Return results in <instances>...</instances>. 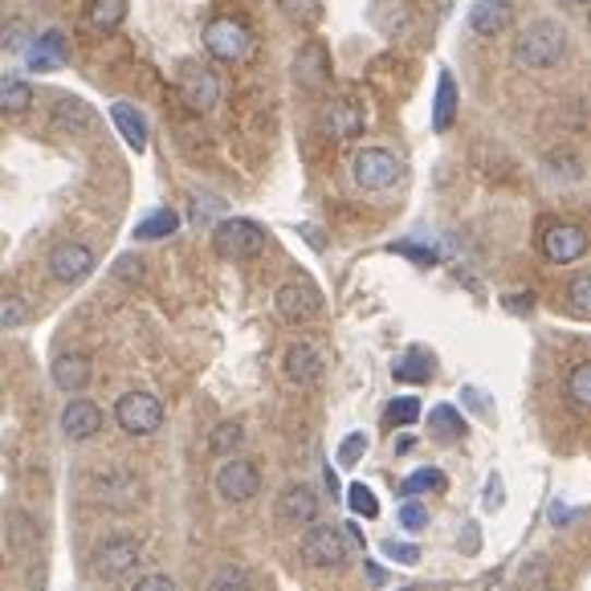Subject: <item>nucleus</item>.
<instances>
[{
    "mask_svg": "<svg viewBox=\"0 0 591 591\" xmlns=\"http://www.w3.org/2000/svg\"><path fill=\"white\" fill-rule=\"evenodd\" d=\"M278 4L294 16L298 25H314V21L323 16V4H318V0H278Z\"/></svg>",
    "mask_w": 591,
    "mask_h": 591,
    "instance_id": "nucleus-38",
    "label": "nucleus"
},
{
    "mask_svg": "<svg viewBox=\"0 0 591 591\" xmlns=\"http://www.w3.org/2000/svg\"><path fill=\"white\" fill-rule=\"evenodd\" d=\"M281 367H286V379L298 384V388H311V384L323 379V355H318V347H311V342H294L286 351V359H281Z\"/></svg>",
    "mask_w": 591,
    "mask_h": 591,
    "instance_id": "nucleus-16",
    "label": "nucleus"
},
{
    "mask_svg": "<svg viewBox=\"0 0 591 591\" xmlns=\"http://www.w3.org/2000/svg\"><path fill=\"white\" fill-rule=\"evenodd\" d=\"M514 25V4L510 0H473L469 4V29L478 37H498Z\"/></svg>",
    "mask_w": 591,
    "mask_h": 591,
    "instance_id": "nucleus-15",
    "label": "nucleus"
},
{
    "mask_svg": "<svg viewBox=\"0 0 591 591\" xmlns=\"http://www.w3.org/2000/svg\"><path fill=\"white\" fill-rule=\"evenodd\" d=\"M347 502H351V510H355L359 518H375V514H379V498H375L363 482H355L347 490Z\"/></svg>",
    "mask_w": 591,
    "mask_h": 591,
    "instance_id": "nucleus-37",
    "label": "nucleus"
},
{
    "mask_svg": "<svg viewBox=\"0 0 591 591\" xmlns=\"http://www.w3.org/2000/svg\"><path fill=\"white\" fill-rule=\"evenodd\" d=\"M114 421H119L123 433L147 436L164 424V405H159V396H152V391H123L119 405H114Z\"/></svg>",
    "mask_w": 591,
    "mask_h": 591,
    "instance_id": "nucleus-4",
    "label": "nucleus"
},
{
    "mask_svg": "<svg viewBox=\"0 0 591 591\" xmlns=\"http://www.w3.org/2000/svg\"><path fill=\"white\" fill-rule=\"evenodd\" d=\"M94 269V253L91 245H79V241H65V245H58V250L49 253V274L58 281H65V286H74V281H82L86 274Z\"/></svg>",
    "mask_w": 591,
    "mask_h": 591,
    "instance_id": "nucleus-14",
    "label": "nucleus"
},
{
    "mask_svg": "<svg viewBox=\"0 0 591 591\" xmlns=\"http://www.w3.org/2000/svg\"><path fill=\"white\" fill-rule=\"evenodd\" d=\"M583 16L591 21V0H583Z\"/></svg>",
    "mask_w": 591,
    "mask_h": 591,
    "instance_id": "nucleus-50",
    "label": "nucleus"
},
{
    "mask_svg": "<svg viewBox=\"0 0 591 591\" xmlns=\"http://www.w3.org/2000/svg\"><path fill=\"white\" fill-rule=\"evenodd\" d=\"M33 107V86L16 74H0V114H25Z\"/></svg>",
    "mask_w": 591,
    "mask_h": 591,
    "instance_id": "nucleus-23",
    "label": "nucleus"
},
{
    "mask_svg": "<svg viewBox=\"0 0 591 591\" xmlns=\"http://www.w3.org/2000/svg\"><path fill=\"white\" fill-rule=\"evenodd\" d=\"M433 355L429 351H421V347H412V351H405V359L396 363V379L400 384H424L429 375H433Z\"/></svg>",
    "mask_w": 591,
    "mask_h": 591,
    "instance_id": "nucleus-26",
    "label": "nucleus"
},
{
    "mask_svg": "<svg viewBox=\"0 0 591 591\" xmlns=\"http://www.w3.org/2000/svg\"><path fill=\"white\" fill-rule=\"evenodd\" d=\"M539 250H543L546 262L571 265L588 253V233L579 225H571V220H551L543 229V237H539Z\"/></svg>",
    "mask_w": 591,
    "mask_h": 591,
    "instance_id": "nucleus-7",
    "label": "nucleus"
},
{
    "mask_svg": "<svg viewBox=\"0 0 591 591\" xmlns=\"http://www.w3.org/2000/svg\"><path fill=\"white\" fill-rule=\"evenodd\" d=\"M384 555H388V559H396V563H408V567H412V563H421V546L396 543V539H388V543H384Z\"/></svg>",
    "mask_w": 591,
    "mask_h": 591,
    "instance_id": "nucleus-42",
    "label": "nucleus"
},
{
    "mask_svg": "<svg viewBox=\"0 0 591 591\" xmlns=\"http://www.w3.org/2000/svg\"><path fill=\"white\" fill-rule=\"evenodd\" d=\"M433 490H445V473L433 466L417 469L412 478L405 482V498H417V494H433Z\"/></svg>",
    "mask_w": 591,
    "mask_h": 591,
    "instance_id": "nucleus-32",
    "label": "nucleus"
},
{
    "mask_svg": "<svg viewBox=\"0 0 591 591\" xmlns=\"http://www.w3.org/2000/svg\"><path fill=\"white\" fill-rule=\"evenodd\" d=\"M400 527H405V530H424V527H429V510H424L421 502H405V506H400Z\"/></svg>",
    "mask_w": 591,
    "mask_h": 591,
    "instance_id": "nucleus-40",
    "label": "nucleus"
},
{
    "mask_svg": "<svg viewBox=\"0 0 591 591\" xmlns=\"http://www.w3.org/2000/svg\"><path fill=\"white\" fill-rule=\"evenodd\" d=\"M563 4H571V9H583V0H563Z\"/></svg>",
    "mask_w": 591,
    "mask_h": 591,
    "instance_id": "nucleus-49",
    "label": "nucleus"
},
{
    "mask_svg": "<svg viewBox=\"0 0 591 591\" xmlns=\"http://www.w3.org/2000/svg\"><path fill=\"white\" fill-rule=\"evenodd\" d=\"M135 567H140V543L131 534H114L94 551V576L107 579V583H123Z\"/></svg>",
    "mask_w": 591,
    "mask_h": 591,
    "instance_id": "nucleus-5",
    "label": "nucleus"
},
{
    "mask_svg": "<svg viewBox=\"0 0 591 591\" xmlns=\"http://www.w3.org/2000/svg\"><path fill=\"white\" fill-rule=\"evenodd\" d=\"M257 490H262V473H257L253 461L237 457V461H225L217 469V494L225 502H250Z\"/></svg>",
    "mask_w": 591,
    "mask_h": 591,
    "instance_id": "nucleus-12",
    "label": "nucleus"
},
{
    "mask_svg": "<svg viewBox=\"0 0 591 591\" xmlns=\"http://www.w3.org/2000/svg\"><path fill=\"white\" fill-rule=\"evenodd\" d=\"M213 245H217L220 257H233V262H245V257H257L265 250V229L257 220L245 217H229L217 225L213 233Z\"/></svg>",
    "mask_w": 591,
    "mask_h": 591,
    "instance_id": "nucleus-3",
    "label": "nucleus"
},
{
    "mask_svg": "<svg viewBox=\"0 0 591 591\" xmlns=\"http://www.w3.org/2000/svg\"><path fill=\"white\" fill-rule=\"evenodd\" d=\"M220 213H225V201H217V196H204V192H196V196H192V217H196V220L220 217Z\"/></svg>",
    "mask_w": 591,
    "mask_h": 591,
    "instance_id": "nucleus-41",
    "label": "nucleus"
},
{
    "mask_svg": "<svg viewBox=\"0 0 591 591\" xmlns=\"http://www.w3.org/2000/svg\"><path fill=\"white\" fill-rule=\"evenodd\" d=\"M318 494L311 485H286L278 494V518L290 522V527H314L318 522Z\"/></svg>",
    "mask_w": 591,
    "mask_h": 591,
    "instance_id": "nucleus-13",
    "label": "nucleus"
},
{
    "mask_svg": "<svg viewBox=\"0 0 591 591\" xmlns=\"http://www.w3.org/2000/svg\"><path fill=\"white\" fill-rule=\"evenodd\" d=\"M114 274H119L123 281H140L143 262L135 257V253H126V257H119V262H114Z\"/></svg>",
    "mask_w": 591,
    "mask_h": 591,
    "instance_id": "nucleus-44",
    "label": "nucleus"
},
{
    "mask_svg": "<svg viewBox=\"0 0 591 591\" xmlns=\"http://www.w3.org/2000/svg\"><path fill=\"white\" fill-rule=\"evenodd\" d=\"M567 58V29L559 21H534L514 37V62L522 70H551Z\"/></svg>",
    "mask_w": 591,
    "mask_h": 591,
    "instance_id": "nucleus-1",
    "label": "nucleus"
},
{
    "mask_svg": "<svg viewBox=\"0 0 591 591\" xmlns=\"http://www.w3.org/2000/svg\"><path fill=\"white\" fill-rule=\"evenodd\" d=\"M453 119H457V82H453L449 70H441V79H436V102H433V126L436 131H449Z\"/></svg>",
    "mask_w": 591,
    "mask_h": 591,
    "instance_id": "nucleus-22",
    "label": "nucleus"
},
{
    "mask_svg": "<svg viewBox=\"0 0 591 591\" xmlns=\"http://www.w3.org/2000/svg\"><path fill=\"white\" fill-rule=\"evenodd\" d=\"M98 429H102V408L94 405V400L79 396V400H70V405H65L62 433L70 436V441H91V436H98Z\"/></svg>",
    "mask_w": 591,
    "mask_h": 591,
    "instance_id": "nucleus-17",
    "label": "nucleus"
},
{
    "mask_svg": "<svg viewBox=\"0 0 591 591\" xmlns=\"http://www.w3.org/2000/svg\"><path fill=\"white\" fill-rule=\"evenodd\" d=\"M563 391H567V400H571V405L588 412V408H591V363H576V367L567 372V384H563Z\"/></svg>",
    "mask_w": 591,
    "mask_h": 591,
    "instance_id": "nucleus-30",
    "label": "nucleus"
},
{
    "mask_svg": "<svg viewBox=\"0 0 591 591\" xmlns=\"http://www.w3.org/2000/svg\"><path fill=\"white\" fill-rule=\"evenodd\" d=\"M253 579L245 567H237V563H225V567H217L213 576H208V583H204V591H250Z\"/></svg>",
    "mask_w": 591,
    "mask_h": 591,
    "instance_id": "nucleus-28",
    "label": "nucleus"
},
{
    "mask_svg": "<svg viewBox=\"0 0 591 591\" xmlns=\"http://www.w3.org/2000/svg\"><path fill=\"white\" fill-rule=\"evenodd\" d=\"M201 41L208 49V58H217V62H245L253 53V33L237 16H213L204 25Z\"/></svg>",
    "mask_w": 591,
    "mask_h": 591,
    "instance_id": "nucleus-2",
    "label": "nucleus"
},
{
    "mask_svg": "<svg viewBox=\"0 0 591 591\" xmlns=\"http://www.w3.org/2000/svg\"><path fill=\"white\" fill-rule=\"evenodd\" d=\"M110 119H114V126H119V135L126 140L131 152H143V147H147V119H143L131 102H114V107H110Z\"/></svg>",
    "mask_w": 591,
    "mask_h": 591,
    "instance_id": "nucleus-20",
    "label": "nucleus"
},
{
    "mask_svg": "<svg viewBox=\"0 0 591 591\" xmlns=\"http://www.w3.org/2000/svg\"><path fill=\"white\" fill-rule=\"evenodd\" d=\"M53 123L62 126V131H86L94 123V110L82 98H74V94H62L53 102Z\"/></svg>",
    "mask_w": 591,
    "mask_h": 591,
    "instance_id": "nucleus-24",
    "label": "nucleus"
},
{
    "mask_svg": "<svg viewBox=\"0 0 591 591\" xmlns=\"http://www.w3.org/2000/svg\"><path fill=\"white\" fill-rule=\"evenodd\" d=\"M131 591H176V583H171L168 576H143V579H135V588Z\"/></svg>",
    "mask_w": 591,
    "mask_h": 591,
    "instance_id": "nucleus-45",
    "label": "nucleus"
},
{
    "mask_svg": "<svg viewBox=\"0 0 591 591\" xmlns=\"http://www.w3.org/2000/svg\"><path fill=\"white\" fill-rule=\"evenodd\" d=\"M498 506H502V482L490 478V485H485V510H498Z\"/></svg>",
    "mask_w": 591,
    "mask_h": 591,
    "instance_id": "nucleus-46",
    "label": "nucleus"
},
{
    "mask_svg": "<svg viewBox=\"0 0 591 591\" xmlns=\"http://www.w3.org/2000/svg\"><path fill=\"white\" fill-rule=\"evenodd\" d=\"M567 306L579 314V318H591V274H576L571 286H567Z\"/></svg>",
    "mask_w": 591,
    "mask_h": 591,
    "instance_id": "nucleus-34",
    "label": "nucleus"
},
{
    "mask_svg": "<svg viewBox=\"0 0 591 591\" xmlns=\"http://www.w3.org/2000/svg\"><path fill=\"white\" fill-rule=\"evenodd\" d=\"M367 579H372L375 588H384V583H388V567H379V563H367Z\"/></svg>",
    "mask_w": 591,
    "mask_h": 591,
    "instance_id": "nucleus-47",
    "label": "nucleus"
},
{
    "mask_svg": "<svg viewBox=\"0 0 591 591\" xmlns=\"http://www.w3.org/2000/svg\"><path fill=\"white\" fill-rule=\"evenodd\" d=\"M429 424H433V436H441V441H461L466 436V421L453 405H436Z\"/></svg>",
    "mask_w": 591,
    "mask_h": 591,
    "instance_id": "nucleus-29",
    "label": "nucleus"
},
{
    "mask_svg": "<svg viewBox=\"0 0 591 591\" xmlns=\"http://www.w3.org/2000/svg\"><path fill=\"white\" fill-rule=\"evenodd\" d=\"M29 318V302L21 294H0V327H21Z\"/></svg>",
    "mask_w": 591,
    "mask_h": 591,
    "instance_id": "nucleus-36",
    "label": "nucleus"
},
{
    "mask_svg": "<svg viewBox=\"0 0 591 591\" xmlns=\"http://www.w3.org/2000/svg\"><path fill=\"white\" fill-rule=\"evenodd\" d=\"M62 62H65V37L58 29L41 33V37L33 41V49H29V65L46 74V70H58Z\"/></svg>",
    "mask_w": 591,
    "mask_h": 591,
    "instance_id": "nucleus-21",
    "label": "nucleus"
},
{
    "mask_svg": "<svg viewBox=\"0 0 591 591\" xmlns=\"http://www.w3.org/2000/svg\"><path fill=\"white\" fill-rule=\"evenodd\" d=\"M53 384L62 391H82L91 384V355L82 351H65V355L53 359Z\"/></svg>",
    "mask_w": 591,
    "mask_h": 591,
    "instance_id": "nucleus-18",
    "label": "nucleus"
},
{
    "mask_svg": "<svg viewBox=\"0 0 591 591\" xmlns=\"http://www.w3.org/2000/svg\"><path fill=\"white\" fill-rule=\"evenodd\" d=\"M384 421L396 424V429H400V424H417L421 421V400H417V396H400V400H391L388 412H384Z\"/></svg>",
    "mask_w": 591,
    "mask_h": 591,
    "instance_id": "nucleus-35",
    "label": "nucleus"
},
{
    "mask_svg": "<svg viewBox=\"0 0 591 591\" xmlns=\"http://www.w3.org/2000/svg\"><path fill=\"white\" fill-rule=\"evenodd\" d=\"M355 184L367 188V192H384V188H391L396 180H400V159H396V152H388V147H363L355 156Z\"/></svg>",
    "mask_w": 591,
    "mask_h": 591,
    "instance_id": "nucleus-8",
    "label": "nucleus"
},
{
    "mask_svg": "<svg viewBox=\"0 0 591 591\" xmlns=\"http://www.w3.org/2000/svg\"><path fill=\"white\" fill-rule=\"evenodd\" d=\"M123 16H126V0H91V9H86V21H91L98 33L119 29Z\"/></svg>",
    "mask_w": 591,
    "mask_h": 591,
    "instance_id": "nucleus-27",
    "label": "nucleus"
},
{
    "mask_svg": "<svg viewBox=\"0 0 591 591\" xmlns=\"http://www.w3.org/2000/svg\"><path fill=\"white\" fill-rule=\"evenodd\" d=\"M25 41H29V29H25L21 21H9L4 33H0V46L4 49H25Z\"/></svg>",
    "mask_w": 591,
    "mask_h": 591,
    "instance_id": "nucleus-43",
    "label": "nucleus"
},
{
    "mask_svg": "<svg viewBox=\"0 0 591 591\" xmlns=\"http://www.w3.org/2000/svg\"><path fill=\"white\" fill-rule=\"evenodd\" d=\"M302 563L306 567H323V571L342 567L347 563V534L339 527H323V522L306 527V534H302Z\"/></svg>",
    "mask_w": 591,
    "mask_h": 591,
    "instance_id": "nucleus-6",
    "label": "nucleus"
},
{
    "mask_svg": "<svg viewBox=\"0 0 591 591\" xmlns=\"http://www.w3.org/2000/svg\"><path fill=\"white\" fill-rule=\"evenodd\" d=\"M176 229H180V217H176L171 208H159V213H152V217L135 229V241H164V237H171Z\"/></svg>",
    "mask_w": 591,
    "mask_h": 591,
    "instance_id": "nucleus-31",
    "label": "nucleus"
},
{
    "mask_svg": "<svg viewBox=\"0 0 591 591\" xmlns=\"http://www.w3.org/2000/svg\"><path fill=\"white\" fill-rule=\"evenodd\" d=\"M400 591H433V588H424V583H412V588H400Z\"/></svg>",
    "mask_w": 591,
    "mask_h": 591,
    "instance_id": "nucleus-48",
    "label": "nucleus"
},
{
    "mask_svg": "<svg viewBox=\"0 0 591 591\" xmlns=\"http://www.w3.org/2000/svg\"><path fill=\"white\" fill-rule=\"evenodd\" d=\"M327 53H323V46H306L302 53H298V65H294V79L302 82V86H323L327 82Z\"/></svg>",
    "mask_w": 591,
    "mask_h": 591,
    "instance_id": "nucleus-25",
    "label": "nucleus"
},
{
    "mask_svg": "<svg viewBox=\"0 0 591 591\" xmlns=\"http://www.w3.org/2000/svg\"><path fill=\"white\" fill-rule=\"evenodd\" d=\"M274 311L286 323H311L314 314L323 311V294L314 290L311 281H286L274 294Z\"/></svg>",
    "mask_w": 591,
    "mask_h": 591,
    "instance_id": "nucleus-10",
    "label": "nucleus"
},
{
    "mask_svg": "<svg viewBox=\"0 0 591 591\" xmlns=\"http://www.w3.org/2000/svg\"><path fill=\"white\" fill-rule=\"evenodd\" d=\"M91 494L107 506H140L143 502V482L131 469H102L91 482Z\"/></svg>",
    "mask_w": 591,
    "mask_h": 591,
    "instance_id": "nucleus-11",
    "label": "nucleus"
},
{
    "mask_svg": "<svg viewBox=\"0 0 591 591\" xmlns=\"http://www.w3.org/2000/svg\"><path fill=\"white\" fill-rule=\"evenodd\" d=\"M241 441H245V429L237 421H225V424H217L213 429V436H208V449L213 453H233V449H241Z\"/></svg>",
    "mask_w": 591,
    "mask_h": 591,
    "instance_id": "nucleus-33",
    "label": "nucleus"
},
{
    "mask_svg": "<svg viewBox=\"0 0 591 591\" xmlns=\"http://www.w3.org/2000/svg\"><path fill=\"white\" fill-rule=\"evenodd\" d=\"M367 453V436L363 433H351L347 441L339 445V466L342 469H351V466H359V457Z\"/></svg>",
    "mask_w": 591,
    "mask_h": 591,
    "instance_id": "nucleus-39",
    "label": "nucleus"
},
{
    "mask_svg": "<svg viewBox=\"0 0 591 591\" xmlns=\"http://www.w3.org/2000/svg\"><path fill=\"white\" fill-rule=\"evenodd\" d=\"M180 94L192 110H213L220 102V79L213 65L204 62H184L180 65Z\"/></svg>",
    "mask_w": 591,
    "mask_h": 591,
    "instance_id": "nucleus-9",
    "label": "nucleus"
},
{
    "mask_svg": "<svg viewBox=\"0 0 591 591\" xmlns=\"http://www.w3.org/2000/svg\"><path fill=\"white\" fill-rule=\"evenodd\" d=\"M327 131L335 140H355L359 131H363V110H359L355 98H335L327 107Z\"/></svg>",
    "mask_w": 591,
    "mask_h": 591,
    "instance_id": "nucleus-19",
    "label": "nucleus"
}]
</instances>
